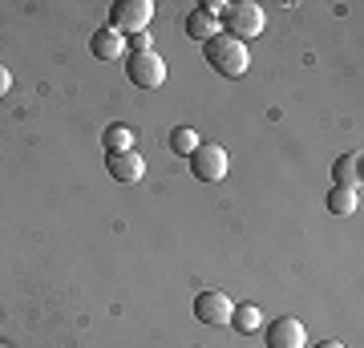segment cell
Wrapping results in <instances>:
<instances>
[{"instance_id":"6da1fadb","label":"cell","mask_w":364,"mask_h":348,"mask_svg":"<svg viewBox=\"0 0 364 348\" xmlns=\"http://www.w3.org/2000/svg\"><path fill=\"white\" fill-rule=\"evenodd\" d=\"M203 57H207V65L219 73V78H243L247 73V45L243 41L227 37V33H219V37H210L207 45H203Z\"/></svg>"},{"instance_id":"7a4b0ae2","label":"cell","mask_w":364,"mask_h":348,"mask_svg":"<svg viewBox=\"0 0 364 348\" xmlns=\"http://www.w3.org/2000/svg\"><path fill=\"white\" fill-rule=\"evenodd\" d=\"M223 33L235 41H247V37H259L263 25H267V16H263V9L255 4V0H235V4H227L223 9Z\"/></svg>"},{"instance_id":"3957f363","label":"cell","mask_w":364,"mask_h":348,"mask_svg":"<svg viewBox=\"0 0 364 348\" xmlns=\"http://www.w3.org/2000/svg\"><path fill=\"white\" fill-rule=\"evenodd\" d=\"M186 162H191V174H195L198 182H207V186L223 182L227 170H231V154H227L223 146H215V142H198L195 154L186 158Z\"/></svg>"},{"instance_id":"277c9868","label":"cell","mask_w":364,"mask_h":348,"mask_svg":"<svg viewBox=\"0 0 364 348\" xmlns=\"http://www.w3.org/2000/svg\"><path fill=\"white\" fill-rule=\"evenodd\" d=\"M150 16H154V4H150V0H114V4H109V28L122 33V37L146 33Z\"/></svg>"},{"instance_id":"5b68a950","label":"cell","mask_w":364,"mask_h":348,"mask_svg":"<svg viewBox=\"0 0 364 348\" xmlns=\"http://www.w3.org/2000/svg\"><path fill=\"white\" fill-rule=\"evenodd\" d=\"M126 78H130V85H138V90H162V81H166V61H162L158 53H130V57H126Z\"/></svg>"},{"instance_id":"8992f818","label":"cell","mask_w":364,"mask_h":348,"mask_svg":"<svg viewBox=\"0 0 364 348\" xmlns=\"http://www.w3.org/2000/svg\"><path fill=\"white\" fill-rule=\"evenodd\" d=\"M105 170L122 186H138L146 179V158L138 150H117V154H105Z\"/></svg>"},{"instance_id":"52a82bcc","label":"cell","mask_w":364,"mask_h":348,"mask_svg":"<svg viewBox=\"0 0 364 348\" xmlns=\"http://www.w3.org/2000/svg\"><path fill=\"white\" fill-rule=\"evenodd\" d=\"M231 308H235V300L227 292H198L195 296V320L210 324V328L231 324Z\"/></svg>"},{"instance_id":"ba28073f","label":"cell","mask_w":364,"mask_h":348,"mask_svg":"<svg viewBox=\"0 0 364 348\" xmlns=\"http://www.w3.org/2000/svg\"><path fill=\"white\" fill-rule=\"evenodd\" d=\"M304 340H308V332H304V324H299L296 316H275V320L267 324L263 348H304Z\"/></svg>"},{"instance_id":"9c48e42d","label":"cell","mask_w":364,"mask_h":348,"mask_svg":"<svg viewBox=\"0 0 364 348\" xmlns=\"http://www.w3.org/2000/svg\"><path fill=\"white\" fill-rule=\"evenodd\" d=\"M90 53L97 57V61H117V57H126V37L105 25L90 37Z\"/></svg>"},{"instance_id":"30bf717a","label":"cell","mask_w":364,"mask_h":348,"mask_svg":"<svg viewBox=\"0 0 364 348\" xmlns=\"http://www.w3.org/2000/svg\"><path fill=\"white\" fill-rule=\"evenodd\" d=\"M324 206L336 215V219H348L356 215V206H360V186H332L324 199Z\"/></svg>"},{"instance_id":"8fae6325","label":"cell","mask_w":364,"mask_h":348,"mask_svg":"<svg viewBox=\"0 0 364 348\" xmlns=\"http://www.w3.org/2000/svg\"><path fill=\"white\" fill-rule=\"evenodd\" d=\"M219 33H223L219 16H207L203 9H195V13L186 16V37H191V41H203V45H207V41L219 37Z\"/></svg>"},{"instance_id":"7c38bea8","label":"cell","mask_w":364,"mask_h":348,"mask_svg":"<svg viewBox=\"0 0 364 348\" xmlns=\"http://www.w3.org/2000/svg\"><path fill=\"white\" fill-rule=\"evenodd\" d=\"M259 324H263V312L255 308V304H235L231 308V328L235 332L251 336V332H259Z\"/></svg>"},{"instance_id":"4fadbf2b","label":"cell","mask_w":364,"mask_h":348,"mask_svg":"<svg viewBox=\"0 0 364 348\" xmlns=\"http://www.w3.org/2000/svg\"><path fill=\"white\" fill-rule=\"evenodd\" d=\"M332 179H336V186H360V154L356 150L340 154L336 167H332Z\"/></svg>"},{"instance_id":"5bb4252c","label":"cell","mask_w":364,"mask_h":348,"mask_svg":"<svg viewBox=\"0 0 364 348\" xmlns=\"http://www.w3.org/2000/svg\"><path fill=\"white\" fill-rule=\"evenodd\" d=\"M102 146H105V154H117V150H134V130H130V126H122V122L105 126Z\"/></svg>"},{"instance_id":"9a60e30c","label":"cell","mask_w":364,"mask_h":348,"mask_svg":"<svg viewBox=\"0 0 364 348\" xmlns=\"http://www.w3.org/2000/svg\"><path fill=\"white\" fill-rule=\"evenodd\" d=\"M195 146H198V134L191 126H174L170 130V150H174L178 158H191L195 154Z\"/></svg>"},{"instance_id":"2e32d148","label":"cell","mask_w":364,"mask_h":348,"mask_svg":"<svg viewBox=\"0 0 364 348\" xmlns=\"http://www.w3.org/2000/svg\"><path fill=\"white\" fill-rule=\"evenodd\" d=\"M130 53H154V45H150V33H134V37H130Z\"/></svg>"},{"instance_id":"e0dca14e","label":"cell","mask_w":364,"mask_h":348,"mask_svg":"<svg viewBox=\"0 0 364 348\" xmlns=\"http://www.w3.org/2000/svg\"><path fill=\"white\" fill-rule=\"evenodd\" d=\"M13 90V73H9V69H4V65H0V97H4V93Z\"/></svg>"},{"instance_id":"ac0fdd59","label":"cell","mask_w":364,"mask_h":348,"mask_svg":"<svg viewBox=\"0 0 364 348\" xmlns=\"http://www.w3.org/2000/svg\"><path fill=\"white\" fill-rule=\"evenodd\" d=\"M316 348H344V344H340V340H320Z\"/></svg>"},{"instance_id":"d6986e66","label":"cell","mask_w":364,"mask_h":348,"mask_svg":"<svg viewBox=\"0 0 364 348\" xmlns=\"http://www.w3.org/2000/svg\"><path fill=\"white\" fill-rule=\"evenodd\" d=\"M0 348H9V344H0Z\"/></svg>"}]
</instances>
